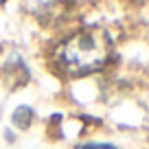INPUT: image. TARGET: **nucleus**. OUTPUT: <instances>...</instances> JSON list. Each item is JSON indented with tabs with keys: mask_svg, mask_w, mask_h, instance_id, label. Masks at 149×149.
<instances>
[{
	"mask_svg": "<svg viewBox=\"0 0 149 149\" xmlns=\"http://www.w3.org/2000/svg\"><path fill=\"white\" fill-rule=\"evenodd\" d=\"M112 57V37L101 26H84L70 33L55 51V64L68 77H86L105 68Z\"/></svg>",
	"mask_w": 149,
	"mask_h": 149,
	"instance_id": "obj_1",
	"label": "nucleus"
},
{
	"mask_svg": "<svg viewBox=\"0 0 149 149\" xmlns=\"http://www.w3.org/2000/svg\"><path fill=\"white\" fill-rule=\"evenodd\" d=\"M77 149H116L112 145H97V143H86V145H79Z\"/></svg>",
	"mask_w": 149,
	"mask_h": 149,
	"instance_id": "obj_3",
	"label": "nucleus"
},
{
	"mask_svg": "<svg viewBox=\"0 0 149 149\" xmlns=\"http://www.w3.org/2000/svg\"><path fill=\"white\" fill-rule=\"evenodd\" d=\"M24 116H33V112L29 110V107H18V110H15V114H13V123L20 127V130H26V127L31 125V121H29V118H24Z\"/></svg>",
	"mask_w": 149,
	"mask_h": 149,
	"instance_id": "obj_2",
	"label": "nucleus"
}]
</instances>
